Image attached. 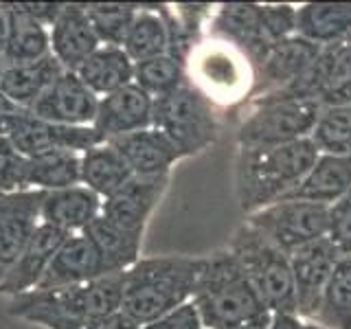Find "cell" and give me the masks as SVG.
Listing matches in <instances>:
<instances>
[{"instance_id": "6da1fadb", "label": "cell", "mask_w": 351, "mask_h": 329, "mask_svg": "<svg viewBox=\"0 0 351 329\" xmlns=\"http://www.w3.org/2000/svg\"><path fill=\"white\" fill-rule=\"evenodd\" d=\"M312 138L283 145L239 147L235 160V191L239 206L250 215L283 200L318 158Z\"/></svg>"}, {"instance_id": "7a4b0ae2", "label": "cell", "mask_w": 351, "mask_h": 329, "mask_svg": "<svg viewBox=\"0 0 351 329\" xmlns=\"http://www.w3.org/2000/svg\"><path fill=\"white\" fill-rule=\"evenodd\" d=\"M202 257H141L123 272L121 312L143 327L193 299Z\"/></svg>"}, {"instance_id": "3957f363", "label": "cell", "mask_w": 351, "mask_h": 329, "mask_svg": "<svg viewBox=\"0 0 351 329\" xmlns=\"http://www.w3.org/2000/svg\"><path fill=\"white\" fill-rule=\"evenodd\" d=\"M123 272L66 288L31 290L11 299L9 314L44 329H73L121 310Z\"/></svg>"}, {"instance_id": "277c9868", "label": "cell", "mask_w": 351, "mask_h": 329, "mask_svg": "<svg viewBox=\"0 0 351 329\" xmlns=\"http://www.w3.org/2000/svg\"><path fill=\"white\" fill-rule=\"evenodd\" d=\"M191 303L200 314L204 329L237 327L272 316L228 248L202 257Z\"/></svg>"}, {"instance_id": "5b68a950", "label": "cell", "mask_w": 351, "mask_h": 329, "mask_svg": "<svg viewBox=\"0 0 351 329\" xmlns=\"http://www.w3.org/2000/svg\"><path fill=\"white\" fill-rule=\"evenodd\" d=\"M211 38L237 47L252 69L274 44L296 33V9L292 5H222L211 16Z\"/></svg>"}, {"instance_id": "8992f818", "label": "cell", "mask_w": 351, "mask_h": 329, "mask_svg": "<svg viewBox=\"0 0 351 329\" xmlns=\"http://www.w3.org/2000/svg\"><path fill=\"white\" fill-rule=\"evenodd\" d=\"M186 82L211 106H235L252 95L255 69L237 47L224 40H200L186 58Z\"/></svg>"}, {"instance_id": "52a82bcc", "label": "cell", "mask_w": 351, "mask_h": 329, "mask_svg": "<svg viewBox=\"0 0 351 329\" xmlns=\"http://www.w3.org/2000/svg\"><path fill=\"white\" fill-rule=\"evenodd\" d=\"M226 248L237 257L252 288L272 314H296V292L288 252L277 248L250 224H241Z\"/></svg>"}, {"instance_id": "ba28073f", "label": "cell", "mask_w": 351, "mask_h": 329, "mask_svg": "<svg viewBox=\"0 0 351 329\" xmlns=\"http://www.w3.org/2000/svg\"><path fill=\"white\" fill-rule=\"evenodd\" d=\"M152 127L160 130L182 158L208 149L219 132L215 108L189 82L178 90L154 99Z\"/></svg>"}, {"instance_id": "9c48e42d", "label": "cell", "mask_w": 351, "mask_h": 329, "mask_svg": "<svg viewBox=\"0 0 351 329\" xmlns=\"http://www.w3.org/2000/svg\"><path fill=\"white\" fill-rule=\"evenodd\" d=\"M321 101H250L237 130L239 147H266L310 138Z\"/></svg>"}, {"instance_id": "30bf717a", "label": "cell", "mask_w": 351, "mask_h": 329, "mask_svg": "<svg viewBox=\"0 0 351 329\" xmlns=\"http://www.w3.org/2000/svg\"><path fill=\"white\" fill-rule=\"evenodd\" d=\"M246 224L257 228L283 252H292L310 241L327 237L329 206L301 200H281L250 213Z\"/></svg>"}, {"instance_id": "8fae6325", "label": "cell", "mask_w": 351, "mask_h": 329, "mask_svg": "<svg viewBox=\"0 0 351 329\" xmlns=\"http://www.w3.org/2000/svg\"><path fill=\"white\" fill-rule=\"evenodd\" d=\"M7 136L14 143V147L25 158L40 156L47 151H75L84 154L90 147L104 143L90 127H75V125H60L51 121L38 119L29 110H22L9 121Z\"/></svg>"}, {"instance_id": "7c38bea8", "label": "cell", "mask_w": 351, "mask_h": 329, "mask_svg": "<svg viewBox=\"0 0 351 329\" xmlns=\"http://www.w3.org/2000/svg\"><path fill=\"white\" fill-rule=\"evenodd\" d=\"M169 186V173L165 175H132V178L106 197L101 204V215L114 226L128 230L132 235H145L149 217L162 200Z\"/></svg>"}, {"instance_id": "4fadbf2b", "label": "cell", "mask_w": 351, "mask_h": 329, "mask_svg": "<svg viewBox=\"0 0 351 329\" xmlns=\"http://www.w3.org/2000/svg\"><path fill=\"white\" fill-rule=\"evenodd\" d=\"M288 257L296 292V314L312 321L340 252L327 237H321L288 252Z\"/></svg>"}, {"instance_id": "5bb4252c", "label": "cell", "mask_w": 351, "mask_h": 329, "mask_svg": "<svg viewBox=\"0 0 351 329\" xmlns=\"http://www.w3.org/2000/svg\"><path fill=\"white\" fill-rule=\"evenodd\" d=\"M97 106L99 97L80 80V75L64 71L29 108V112L51 123L90 127L97 117Z\"/></svg>"}, {"instance_id": "9a60e30c", "label": "cell", "mask_w": 351, "mask_h": 329, "mask_svg": "<svg viewBox=\"0 0 351 329\" xmlns=\"http://www.w3.org/2000/svg\"><path fill=\"white\" fill-rule=\"evenodd\" d=\"M42 191H16L0 195V274L29 244L42 224Z\"/></svg>"}, {"instance_id": "2e32d148", "label": "cell", "mask_w": 351, "mask_h": 329, "mask_svg": "<svg viewBox=\"0 0 351 329\" xmlns=\"http://www.w3.org/2000/svg\"><path fill=\"white\" fill-rule=\"evenodd\" d=\"M66 237L69 233L42 222L29 239V244L22 248L18 259L0 274V294L14 299V296L36 290Z\"/></svg>"}, {"instance_id": "e0dca14e", "label": "cell", "mask_w": 351, "mask_h": 329, "mask_svg": "<svg viewBox=\"0 0 351 329\" xmlns=\"http://www.w3.org/2000/svg\"><path fill=\"white\" fill-rule=\"evenodd\" d=\"M152 114L154 99L145 90H141L136 84H130L99 99L93 130L99 138L108 143L117 136L130 134V132L152 127Z\"/></svg>"}, {"instance_id": "ac0fdd59", "label": "cell", "mask_w": 351, "mask_h": 329, "mask_svg": "<svg viewBox=\"0 0 351 329\" xmlns=\"http://www.w3.org/2000/svg\"><path fill=\"white\" fill-rule=\"evenodd\" d=\"M321 47L301 36H290L263 55V60L255 66V86H252V99L270 95L279 90L285 84L296 80L310 64L321 55Z\"/></svg>"}, {"instance_id": "d6986e66", "label": "cell", "mask_w": 351, "mask_h": 329, "mask_svg": "<svg viewBox=\"0 0 351 329\" xmlns=\"http://www.w3.org/2000/svg\"><path fill=\"white\" fill-rule=\"evenodd\" d=\"M110 268L93 246V241L84 233L69 235L66 241L55 252L51 266L44 272V277L36 290H51V288H66V285H77L86 281H95L101 277H110Z\"/></svg>"}, {"instance_id": "ffe728a7", "label": "cell", "mask_w": 351, "mask_h": 329, "mask_svg": "<svg viewBox=\"0 0 351 329\" xmlns=\"http://www.w3.org/2000/svg\"><path fill=\"white\" fill-rule=\"evenodd\" d=\"M101 47L84 3H64L51 27V53L64 71L77 73L80 66Z\"/></svg>"}, {"instance_id": "44dd1931", "label": "cell", "mask_w": 351, "mask_h": 329, "mask_svg": "<svg viewBox=\"0 0 351 329\" xmlns=\"http://www.w3.org/2000/svg\"><path fill=\"white\" fill-rule=\"evenodd\" d=\"M128 162L132 175H165L182 156L173 143L156 127L117 136L108 141Z\"/></svg>"}, {"instance_id": "7402d4cb", "label": "cell", "mask_w": 351, "mask_h": 329, "mask_svg": "<svg viewBox=\"0 0 351 329\" xmlns=\"http://www.w3.org/2000/svg\"><path fill=\"white\" fill-rule=\"evenodd\" d=\"M349 189H351V154L349 156L318 154L312 169L305 173V178L283 200H301V202L332 206Z\"/></svg>"}, {"instance_id": "603a6c76", "label": "cell", "mask_w": 351, "mask_h": 329, "mask_svg": "<svg viewBox=\"0 0 351 329\" xmlns=\"http://www.w3.org/2000/svg\"><path fill=\"white\" fill-rule=\"evenodd\" d=\"M104 200L84 184L49 191L42 200V222L75 235L101 215Z\"/></svg>"}, {"instance_id": "cb8c5ba5", "label": "cell", "mask_w": 351, "mask_h": 329, "mask_svg": "<svg viewBox=\"0 0 351 329\" xmlns=\"http://www.w3.org/2000/svg\"><path fill=\"white\" fill-rule=\"evenodd\" d=\"M64 73L62 64L53 58L29 62V64H7L0 77V93L11 103L22 110H29L38 99L49 90V86Z\"/></svg>"}, {"instance_id": "d4e9b609", "label": "cell", "mask_w": 351, "mask_h": 329, "mask_svg": "<svg viewBox=\"0 0 351 329\" xmlns=\"http://www.w3.org/2000/svg\"><path fill=\"white\" fill-rule=\"evenodd\" d=\"M296 36L316 47H332L351 38V3H310L296 9Z\"/></svg>"}, {"instance_id": "484cf974", "label": "cell", "mask_w": 351, "mask_h": 329, "mask_svg": "<svg viewBox=\"0 0 351 329\" xmlns=\"http://www.w3.org/2000/svg\"><path fill=\"white\" fill-rule=\"evenodd\" d=\"M9 16V40L5 64H29L51 55V29L29 16L20 3H5Z\"/></svg>"}, {"instance_id": "4316f807", "label": "cell", "mask_w": 351, "mask_h": 329, "mask_svg": "<svg viewBox=\"0 0 351 329\" xmlns=\"http://www.w3.org/2000/svg\"><path fill=\"white\" fill-rule=\"evenodd\" d=\"M80 80L101 99L112 95L121 88L134 84V62L128 58V53L121 47H108L101 44L90 58H88L80 71Z\"/></svg>"}, {"instance_id": "83f0119b", "label": "cell", "mask_w": 351, "mask_h": 329, "mask_svg": "<svg viewBox=\"0 0 351 329\" xmlns=\"http://www.w3.org/2000/svg\"><path fill=\"white\" fill-rule=\"evenodd\" d=\"M82 233L93 241V246L99 250V255L104 257L108 268L112 274H121L130 270L141 259V246L143 237L132 235L128 230L114 226L108 222L104 215L93 219Z\"/></svg>"}, {"instance_id": "f1b7e54d", "label": "cell", "mask_w": 351, "mask_h": 329, "mask_svg": "<svg viewBox=\"0 0 351 329\" xmlns=\"http://www.w3.org/2000/svg\"><path fill=\"white\" fill-rule=\"evenodd\" d=\"M132 178L128 162L110 143H99L82 154V184L101 200L119 191Z\"/></svg>"}, {"instance_id": "f546056e", "label": "cell", "mask_w": 351, "mask_h": 329, "mask_svg": "<svg viewBox=\"0 0 351 329\" xmlns=\"http://www.w3.org/2000/svg\"><path fill=\"white\" fill-rule=\"evenodd\" d=\"M75 184H82V154L47 151L27 158V189L49 193Z\"/></svg>"}, {"instance_id": "4dcf8cb0", "label": "cell", "mask_w": 351, "mask_h": 329, "mask_svg": "<svg viewBox=\"0 0 351 329\" xmlns=\"http://www.w3.org/2000/svg\"><path fill=\"white\" fill-rule=\"evenodd\" d=\"M312 323L325 329H351V255H340Z\"/></svg>"}, {"instance_id": "1f68e13d", "label": "cell", "mask_w": 351, "mask_h": 329, "mask_svg": "<svg viewBox=\"0 0 351 329\" xmlns=\"http://www.w3.org/2000/svg\"><path fill=\"white\" fill-rule=\"evenodd\" d=\"M121 49L128 53V58L134 64L167 53L169 36H167L165 18L160 14V7H154V9H147L145 5L138 7L134 22H132L128 38Z\"/></svg>"}, {"instance_id": "d6a6232c", "label": "cell", "mask_w": 351, "mask_h": 329, "mask_svg": "<svg viewBox=\"0 0 351 329\" xmlns=\"http://www.w3.org/2000/svg\"><path fill=\"white\" fill-rule=\"evenodd\" d=\"M312 143L321 154H351V106H323L312 130Z\"/></svg>"}, {"instance_id": "836d02e7", "label": "cell", "mask_w": 351, "mask_h": 329, "mask_svg": "<svg viewBox=\"0 0 351 329\" xmlns=\"http://www.w3.org/2000/svg\"><path fill=\"white\" fill-rule=\"evenodd\" d=\"M134 84L152 99H158L186 84V69L182 62L165 53L158 58L134 64Z\"/></svg>"}, {"instance_id": "e575fe53", "label": "cell", "mask_w": 351, "mask_h": 329, "mask_svg": "<svg viewBox=\"0 0 351 329\" xmlns=\"http://www.w3.org/2000/svg\"><path fill=\"white\" fill-rule=\"evenodd\" d=\"M86 14L93 22V29L101 44L108 47H123L128 31L134 22L141 5L130 3H84Z\"/></svg>"}, {"instance_id": "d590c367", "label": "cell", "mask_w": 351, "mask_h": 329, "mask_svg": "<svg viewBox=\"0 0 351 329\" xmlns=\"http://www.w3.org/2000/svg\"><path fill=\"white\" fill-rule=\"evenodd\" d=\"M332 71L321 97L323 106H351V38L332 44Z\"/></svg>"}, {"instance_id": "8d00e7d4", "label": "cell", "mask_w": 351, "mask_h": 329, "mask_svg": "<svg viewBox=\"0 0 351 329\" xmlns=\"http://www.w3.org/2000/svg\"><path fill=\"white\" fill-rule=\"evenodd\" d=\"M16 191H27V158L7 134H0V193Z\"/></svg>"}, {"instance_id": "74e56055", "label": "cell", "mask_w": 351, "mask_h": 329, "mask_svg": "<svg viewBox=\"0 0 351 329\" xmlns=\"http://www.w3.org/2000/svg\"><path fill=\"white\" fill-rule=\"evenodd\" d=\"M327 239L340 255H351V189L329 206Z\"/></svg>"}, {"instance_id": "f35d334b", "label": "cell", "mask_w": 351, "mask_h": 329, "mask_svg": "<svg viewBox=\"0 0 351 329\" xmlns=\"http://www.w3.org/2000/svg\"><path fill=\"white\" fill-rule=\"evenodd\" d=\"M141 329H204V325H202L200 314L195 310V305L189 301L180 305L178 310L169 312L167 316L158 318V321L143 325Z\"/></svg>"}, {"instance_id": "ab89813d", "label": "cell", "mask_w": 351, "mask_h": 329, "mask_svg": "<svg viewBox=\"0 0 351 329\" xmlns=\"http://www.w3.org/2000/svg\"><path fill=\"white\" fill-rule=\"evenodd\" d=\"M22 9L27 11L29 16H33L38 22H42L44 27H53V22L58 20V16L62 14L64 3H20Z\"/></svg>"}, {"instance_id": "60d3db41", "label": "cell", "mask_w": 351, "mask_h": 329, "mask_svg": "<svg viewBox=\"0 0 351 329\" xmlns=\"http://www.w3.org/2000/svg\"><path fill=\"white\" fill-rule=\"evenodd\" d=\"M73 329H141V325L134 321V318H130L125 312L119 310L106 318H99V321H93L82 327H73Z\"/></svg>"}, {"instance_id": "b9f144b4", "label": "cell", "mask_w": 351, "mask_h": 329, "mask_svg": "<svg viewBox=\"0 0 351 329\" xmlns=\"http://www.w3.org/2000/svg\"><path fill=\"white\" fill-rule=\"evenodd\" d=\"M268 329H305V321L296 314H272Z\"/></svg>"}, {"instance_id": "7bdbcfd3", "label": "cell", "mask_w": 351, "mask_h": 329, "mask_svg": "<svg viewBox=\"0 0 351 329\" xmlns=\"http://www.w3.org/2000/svg\"><path fill=\"white\" fill-rule=\"evenodd\" d=\"M18 112H22V108H18L16 103H11L9 99L0 93V134H7L9 121L14 119Z\"/></svg>"}, {"instance_id": "ee69618b", "label": "cell", "mask_w": 351, "mask_h": 329, "mask_svg": "<svg viewBox=\"0 0 351 329\" xmlns=\"http://www.w3.org/2000/svg\"><path fill=\"white\" fill-rule=\"evenodd\" d=\"M7 40H9V16H7L5 3H0V58L5 55Z\"/></svg>"}, {"instance_id": "f6af8a7d", "label": "cell", "mask_w": 351, "mask_h": 329, "mask_svg": "<svg viewBox=\"0 0 351 329\" xmlns=\"http://www.w3.org/2000/svg\"><path fill=\"white\" fill-rule=\"evenodd\" d=\"M270 318H272V316H270ZM270 318H266V321H255V323L237 325V327H226V329H268V327H270Z\"/></svg>"}, {"instance_id": "bcb514c9", "label": "cell", "mask_w": 351, "mask_h": 329, "mask_svg": "<svg viewBox=\"0 0 351 329\" xmlns=\"http://www.w3.org/2000/svg\"><path fill=\"white\" fill-rule=\"evenodd\" d=\"M305 329H325V327L316 325V323H312V321H305Z\"/></svg>"}, {"instance_id": "7dc6e473", "label": "cell", "mask_w": 351, "mask_h": 329, "mask_svg": "<svg viewBox=\"0 0 351 329\" xmlns=\"http://www.w3.org/2000/svg\"><path fill=\"white\" fill-rule=\"evenodd\" d=\"M5 66H7V64H5V60L0 58V77H3V73H5Z\"/></svg>"}, {"instance_id": "c3c4849f", "label": "cell", "mask_w": 351, "mask_h": 329, "mask_svg": "<svg viewBox=\"0 0 351 329\" xmlns=\"http://www.w3.org/2000/svg\"><path fill=\"white\" fill-rule=\"evenodd\" d=\"M0 195H3V193H0Z\"/></svg>"}]
</instances>
